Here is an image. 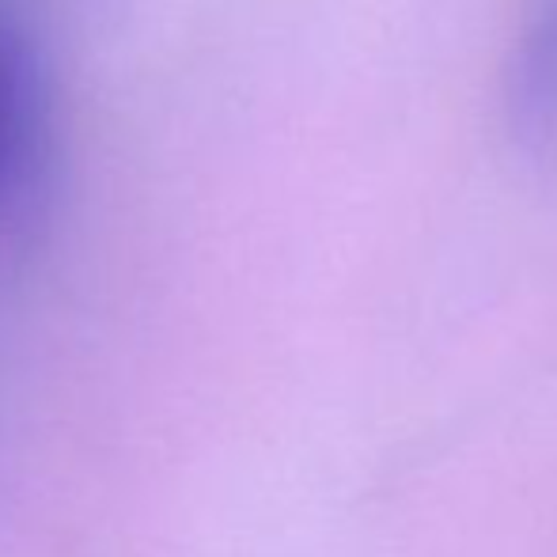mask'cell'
Segmentation results:
<instances>
[{
    "label": "cell",
    "instance_id": "1",
    "mask_svg": "<svg viewBox=\"0 0 557 557\" xmlns=\"http://www.w3.org/2000/svg\"><path fill=\"white\" fill-rule=\"evenodd\" d=\"M505 122L528 160L557 171V0H528L505 65Z\"/></svg>",
    "mask_w": 557,
    "mask_h": 557
},
{
    "label": "cell",
    "instance_id": "2",
    "mask_svg": "<svg viewBox=\"0 0 557 557\" xmlns=\"http://www.w3.org/2000/svg\"><path fill=\"white\" fill-rule=\"evenodd\" d=\"M38 73L23 35L0 20V206L23 186L38 140Z\"/></svg>",
    "mask_w": 557,
    "mask_h": 557
}]
</instances>
